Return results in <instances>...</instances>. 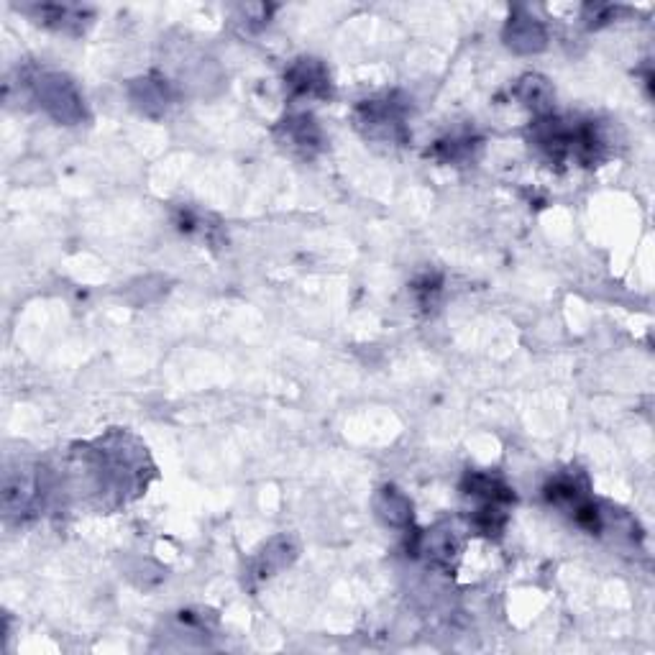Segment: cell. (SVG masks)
I'll list each match as a JSON object with an SVG mask.
<instances>
[{
  "label": "cell",
  "instance_id": "10",
  "mask_svg": "<svg viewBox=\"0 0 655 655\" xmlns=\"http://www.w3.org/2000/svg\"><path fill=\"white\" fill-rule=\"evenodd\" d=\"M515 95L522 100V103L528 105V108H533L535 113H540V116H545L548 113V108H551L553 103V87L551 82L545 80V77L540 75H525L520 82H517L515 87Z\"/></svg>",
  "mask_w": 655,
  "mask_h": 655
},
{
  "label": "cell",
  "instance_id": "5",
  "mask_svg": "<svg viewBox=\"0 0 655 655\" xmlns=\"http://www.w3.org/2000/svg\"><path fill=\"white\" fill-rule=\"evenodd\" d=\"M279 141L290 146L292 151H297V154H302V157H313L323 144V134H320V126L308 113H297V116H290L279 123Z\"/></svg>",
  "mask_w": 655,
  "mask_h": 655
},
{
  "label": "cell",
  "instance_id": "8",
  "mask_svg": "<svg viewBox=\"0 0 655 655\" xmlns=\"http://www.w3.org/2000/svg\"><path fill=\"white\" fill-rule=\"evenodd\" d=\"M374 505H377L379 517H382L387 525H392V528H405V525L412 522L410 499H407L400 489L384 487L382 492L377 494V499H374Z\"/></svg>",
  "mask_w": 655,
  "mask_h": 655
},
{
  "label": "cell",
  "instance_id": "11",
  "mask_svg": "<svg viewBox=\"0 0 655 655\" xmlns=\"http://www.w3.org/2000/svg\"><path fill=\"white\" fill-rule=\"evenodd\" d=\"M131 95H134V103L146 113H154V108L164 111L169 103V87L162 80H154V77L136 80L134 87H131Z\"/></svg>",
  "mask_w": 655,
  "mask_h": 655
},
{
  "label": "cell",
  "instance_id": "3",
  "mask_svg": "<svg viewBox=\"0 0 655 655\" xmlns=\"http://www.w3.org/2000/svg\"><path fill=\"white\" fill-rule=\"evenodd\" d=\"M405 113V103H400L395 95L364 100V103L356 108V126H359L366 136H371V139L387 141V144H405Z\"/></svg>",
  "mask_w": 655,
  "mask_h": 655
},
{
  "label": "cell",
  "instance_id": "2",
  "mask_svg": "<svg viewBox=\"0 0 655 655\" xmlns=\"http://www.w3.org/2000/svg\"><path fill=\"white\" fill-rule=\"evenodd\" d=\"M26 85H29L36 103L57 123L75 126V123H80L82 118H85V100H82L75 82L67 75H62V72L36 70L31 72Z\"/></svg>",
  "mask_w": 655,
  "mask_h": 655
},
{
  "label": "cell",
  "instance_id": "6",
  "mask_svg": "<svg viewBox=\"0 0 655 655\" xmlns=\"http://www.w3.org/2000/svg\"><path fill=\"white\" fill-rule=\"evenodd\" d=\"M507 47L515 49L520 54H533L545 47V29L538 18L528 16V13H517L510 18V24L505 29Z\"/></svg>",
  "mask_w": 655,
  "mask_h": 655
},
{
  "label": "cell",
  "instance_id": "1",
  "mask_svg": "<svg viewBox=\"0 0 655 655\" xmlns=\"http://www.w3.org/2000/svg\"><path fill=\"white\" fill-rule=\"evenodd\" d=\"M100 497L126 502L146 487V448L128 433H111L77 451Z\"/></svg>",
  "mask_w": 655,
  "mask_h": 655
},
{
  "label": "cell",
  "instance_id": "7",
  "mask_svg": "<svg viewBox=\"0 0 655 655\" xmlns=\"http://www.w3.org/2000/svg\"><path fill=\"white\" fill-rule=\"evenodd\" d=\"M423 548L425 553H428V561H433L435 566H441V569H453L458 551H461V543H458V535L451 525H438L435 530H430Z\"/></svg>",
  "mask_w": 655,
  "mask_h": 655
},
{
  "label": "cell",
  "instance_id": "4",
  "mask_svg": "<svg viewBox=\"0 0 655 655\" xmlns=\"http://www.w3.org/2000/svg\"><path fill=\"white\" fill-rule=\"evenodd\" d=\"M285 85L295 98H328L331 95V75L318 59H297L287 70Z\"/></svg>",
  "mask_w": 655,
  "mask_h": 655
},
{
  "label": "cell",
  "instance_id": "12",
  "mask_svg": "<svg viewBox=\"0 0 655 655\" xmlns=\"http://www.w3.org/2000/svg\"><path fill=\"white\" fill-rule=\"evenodd\" d=\"M290 540L287 538H277L272 540V545H269L267 551H264V556H261V566H259V576H269L274 569H282V566H287L290 563V558L295 556V553H290Z\"/></svg>",
  "mask_w": 655,
  "mask_h": 655
},
{
  "label": "cell",
  "instance_id": "9",
  "mask_svg": "<svg viewBox=\"0 0 655 655\" xmlns=\"http://www.w3.org/2000/svg\"><path fill=\"white\" fill-rule=\"evenodd\" d=\"M34 13L44 26H52L57 31H72V34H80L87 21V11L77 6H41L34 8Z\"/></svg>",
  "mask_w": 655,
  "mask_h": 655
}]
</instances>
